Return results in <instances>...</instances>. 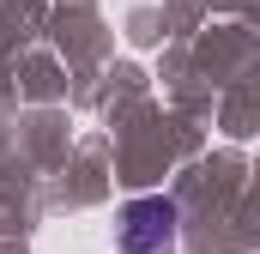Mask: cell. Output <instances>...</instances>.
<instances>
[{
    "label": "cell",
    "mask_w": 260,
    "mask_h": 254,
    "mask_svg": "<svg viewBox=\"0 0 260 254\" xmlns=\"http://www.w3.org/2000/svg\"><path fill=\"white\" fill-rule=\"evenodd\" d=\"M115 242H121V254H176V200H164V194L127 200Z\"/></svg>",
    "instance_id": "6da1fadb"
}]
</instances>
